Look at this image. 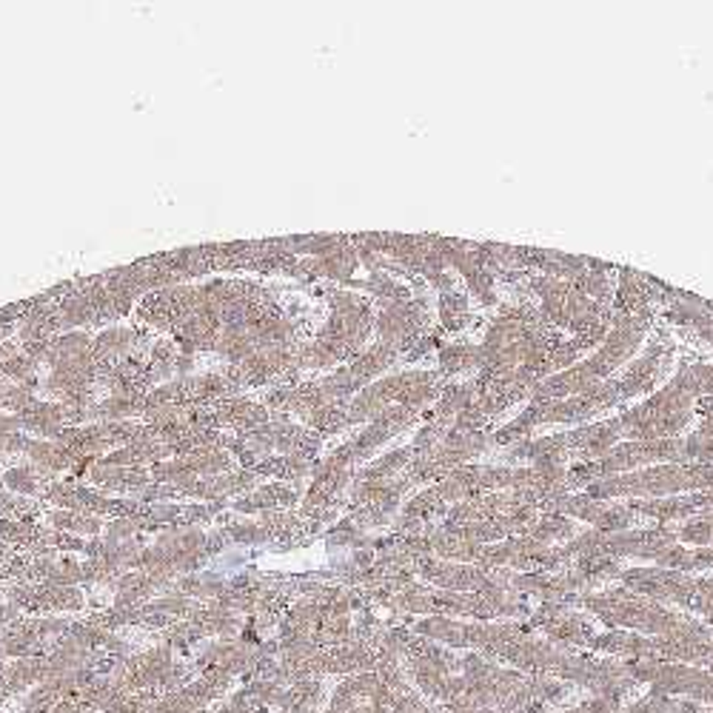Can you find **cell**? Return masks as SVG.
<instances>
[{
    "label": "cell",
    "instance_id": "6da1fadb",
    "mask_svg": "<svg viewBox=\"0 0 713 713\" xmlns=\"http://www.w3.org/2000/svg\"><path fill=\"white\" fill-rule=\"evenodd\" d=\"M134 339H137V334H134L131 328H120V325L106 328V331L92 342V356H94V363L117 360V356L129 354V351L134 348Z\"/></svg>",
    "mask_w": 713,
    "mask_h": 713
},
{
    "label": "cell",
    "instance_id": "7a4b0ae2",
    "mask_svg": "<svg viewBox=\"0 0 713 713\" xmlns=\"http://www.w3.org/2000/svg\"><path fill=\"white\" fill-rule=\"evenodd\" d=\"M58 317H60V325H66V328L94 322V311H92V305H89V300H86V294H80V291H77V294H69V297L60 303Z\"/></svg>",
    "mask_w": 713,
    "mask_h": 713
},
{
    "label": "cell",
    "instance_id": "3957f363",
    "mask_svg": "<svg viewBox=\"0 0 713 713\" xmlns=\"http://www.w3.org/2000/svg\"><path fill=\"white\" fill-rule=\"evenodd\" d=\"M6 482H9L12 488H18V491H32V488H35V482H32V477H29V468H15V471H9V474H6Z\"/></svg>",
    "mask_w": 713,
    "mask_h": 713
}]
</instances>
